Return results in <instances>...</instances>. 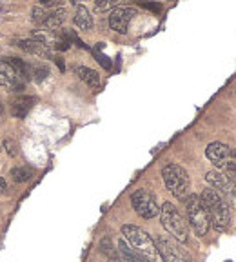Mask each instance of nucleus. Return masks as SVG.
<instances>
[{"mask_svg":"<svg viewBox=\"0 0 236 262\" xmlns=\"http://www.w3.org/2000/svg\"><path fill=\"white\" fill-rule=\"evenodd\" d=\"M122 235L124 240L133 248V251L137 253L138 257L144 262H164L158 253L155 240L146 229L138 228L135 224H124L122 226Z\"/></svg>","mask_w":236,"mask_h":262,"instance_id":"nucleus-1","label":"nucleus"},{"mask_svg":"<svg viewBox=\"0 0 236 262\" xmlns=\"http://www.w3.org/2000/svg\"><path fill=\"white\" fill-rule=\"evenodd\" d=\"M200 200H202L203 208L207 211L209 222L212 224V228L216 231H223L229 224V219H231V208L227 206L225 200L211 188H205L202 191Z\"/></svg>","mask_w":236,"mask_h":262,"instance_id":"nucleus-2","label":"nucleus"},{"mask_svg":"<svg viewBox=\"0 0 236 262\" xmlns=\"http://www.w3.org/2000/svg\"><path fill=\"white\" fill-rule=\"evenodd\" d=\"M160 222L164 226V229L169 233V237H173L175 240H178L180 244L185 242L189 237V228L185 219L182 217L178 210H176L175 204L171 202H164L160 206Z\"/></svg>","mask_w":236,"mask_h":262,"instance_id":"nucleus-3","label":"nucleus"},{"mask_svg":"<svg viewBox=\"0 0 236 262\" xmlns=\"http://www.w3.org/2000/svg\"><path fill=\"white\" fill-rule=\"evenodd\" d=\"M162 179H164L165 188L180 200H185L189 195V175L184 167L178 166V164H167V166L162 169Z\"/></svg>","mask_w":236,"mask_h":262,"instance_id":"nucleus-4","label":"nucleus"},{"mask_svg":"<svg viewBox=\"0 0 236 262\" xmlns=\"http://www.w3.org/2000/svg\"><path fill=\"white\" fill-rule=\"evenodd\" d=\"M185 213H187V222L189 226L193 228V231L198 237L207 235L209 228H211V222H209L207 211L203 208L200 195H194V193H189L187 199H185Z\"/></svg>","mask_w":236,"mask_h":262,"instance_id":"nucleus-5","label":"nucleus"},{"mask_svg":"<svg viewBox=\"0 0 236 262\" xmlns=\"http://www.w3.org/2000/svg\"><path fill=\"white\" fill-rule=\"evenodd\" d=\"M205 182L209 184L211 190H214L218 195L227 202L229 208H236V182L225 175L223 171L212 169L205 173Z\"/></svg>","mask_w":236,"mask_h":262,"instance_id":"nucleus-6","label":"nucleus"},{"mask_svg":"<svg viewBox=\"0 0 236 262\" xmlns=\"http://www.w3.org/2000/svg\"><path fill=\"white\" fill-rule=\"evenodd\" d=\"M155 244L164 262H191V257L182 248V244L173 237H169V235H160L155 240Z\"/></svg>","mask_w":236,"mask_h":262,"instance_id":"nucleus-7","label":"nucleus"},{"mask_svg":"<svg viewBox=\"0 0 236 262\" xmlns=\"http://www.w3.org/2000/svg\"><path fill=\"white\" fill-rule=\"evenodd\" d=\"M131 206L142 219H155L156 215L160 213L158 200H156V197L153 195L151 191H147V190L135 191L131 195Z\"/></svg>","mask_w":236,"mask_h":262,"instance_id":"nucleus-8","label":"nucleus"},{"mask_svg":"<svg viewBox=\"0 0 236 262\" xmlns=\"http://www.w3.org/2000/svg\"><path fill=\"white\" fill-rule=\"evenodd\" d=\"M135 15H137V10L128 8V6H118V8H114V10L109 13V26H111V29H114L116 33L126 35L128 33L129 22L133 20Z\"/></svg>","mask_w":236,"mask_h":262,"instance_id":"nucleus-9","label":"nucleus"},{"mask_svg":"<svg viewBox=\"0 0 236 262\" xmlns=\"http://www.w3.org/2000/svg\"><path fill=\"white\" fill-rule=\"evenodd\" d=\"M0 86L6 88L8 91H24V84L22 80L19 78L17 71L13 69L10 62H8V58H2L0 60Z\"/></svg>","mask_w":236,"mask_h":262,"instance_id":"nucleus-10","label":"nucleus"},{"mask_svg":"<svg viewBox=\"0 0 236 262\" xmlns=\"http://www.w3.org/2000/svg\"><path fill=\"white\" fill-rule=\"evenodd\" d=\"M13 44L17 46V48L22 49V51L29 53V55H37V57H51V53L47 51L46 46L37 42V40H33V38H17Z\"/></svg>","mask_w":236,"mask_h":262,"instance_id":"nucleus-11","label":"nucleus"},{"mask_svg":"<svg viewBox=\"0 0 236 262\" xmlns=\"http://www.w3.org/2000/svg\"><path fill=\"white\" fill-rule=\"evenodd\" d=\"M37 104V99L35 97H28V95H20L11 102V115L15 119H24L26 115L31 111V108Z\"/></svg>","mask_w":236,"mask_h":262,"instance_id":"nucleus-12","label":"nucleus"},{"mask_svg":"<svg viewBox=\"0 0 236 262\" xmlns=\"http://www.w3.org/2000/svg\"><path fill=\"white\" fill-rule=\"evenodd\" d=\"M229 146H225L223 142H211L207 146V149H205V155H207V158L211 160L214 166H216V169H220L223 164V160H225L227 153H229Z\"/></svg>","mask_w":236,"mask_h":262,"instance_id":"nucleus-13","label":"nucleus"},{"mask_svg":"<svg viewBox=\"0 0 236 262\" xmlns=\"http://www.w3.org/2000/svg\"><path fill=\"white\" fill-rule=\"evenodd\" d=\"M109 262H144V260H142V258L138 257L137 253L133 251L131 246H129V244L122 238V240L118 242L116 253L109 257Z\"/></svg>","mask_w":236,"mask_h":262,"instance_id":"nucleus-14","label":"nucleus"},{"mask_svg":"<svg viewBox=\"0 0 236 262\" xmlns=\"http://www.w3.org/2000/svg\"><path fill=\"white\" fill-rule=\"evenodd\" d=\"M66 15L67 13L64 8H55V10L47 11V17L42 22V26L47 31H57V29H60L62 24L66 22Z\"/></svg>","mask_w":236,"mask_h":262,"instance_id":"nucleus-15","label":"nucleus"},{"mask_svg":"<svg viewBox=\"0 0 236 262\" xmlns=\"http://www.w3.org/2000/svg\"><path fill=\"white\" fill-rule=\"evenodd\" d=\"M75 75L80 78L82 82H85L89 88H100V75L94 69L87 66H75Z\"/></svg>","mask_w":236,"mask_h":262,"instance_id":"nucleus-16","label":"nucleus"},{"mask_svg":"<svg viewBox=\"0 0 236 262\" xmlns=\"http://www.w3.org/2000/svg\"><path fill=\"white\" fill-rule=\"evenodd\" d=\"M73 20H75L76 28H80L82 31H89L93 28V17L85 6H76V13Z\"/></svg>","mask_w":236,"mask_h":262,"instance_id":"nucleus-17","label":"nucleus"},{"mask_svg":"<svg viewBox=\"0 0 236 262\" xmlns=\"http://www.w3.org/2000/svg\"><path fill=\"white\" fill-rule=\"evenodd\" d=\"M218 171H223L229 179H232V181L236 182V149H232V148L229 149L225 160H223L222 167H220Z\"/></svg>","mask_w":236,"mask_h":262,"instance_id":"nucleus-18","label":"nucleus"},{"mask_svg":"<svg viewBox=\"0 0 236 262\" xmlns=\"http://www.w3.org/2000/svg\"><path fill=\"white\" fill-rule=\"evenodd\" d=\"M29 71H31V80L42 82L49 76V67L42 62H33L29 64Z\"/></svg>","mask_w":236,"mask_h":262,"instance_id":"nucleus-19","label":"nucleus"},{"mask_svg":"<svg viewBox=\"0 0 236 262\" xmlns=\"http://www.w3.org/2000/svg\"><path fill=\"white\" fill-rule=\"evenodd\" d=\"M11 177H13L17 182H28L31 177H33V173H31V169H28V167H13L11 169Z\"/></svg>","mask_w":236,"mask_h":262,"instance_id":"nucleus-20","label":"nucleus"},{"mask_svg":"<svg viewBox=\"0 0 236 262\" xmlns=\"http://www.w3.org/2000/svg\"><path fill=\"white\" fill-rule=\"evenodd\" d=\"M46 17H47V10L42 8V6H35L33 10H31V19H33L35 22H40V24H42L44 20H46Z\"/></svg>","mask_w":236,"mask_h":262,"instance_id":"nucleus-21","label":"nucleus"},{"mask_svg":"<svg viewBox=\"0 0 236 262\" xmlns=\"http://www.w3.org/2000/svg\"><path fill=\"white\" fill-rule=\"evenodd\" d=\"M94 8L98 11H109L118 8V2L116 0H96V2H94Z\"/></svg>","mask_w":236,"mask_h":262,"instance_id":"nucleus-22","label":"nucleus"},{"mask_svg":"<svg viewBox=\"0 0 236 262\" xmlns=\"http://www.w3.org/2000/svg\"><path fill=\"white\" fill-rule=\"evenodd\" d=\"M2 146H4V149L8 151V155H10V157H17V155H19V149H17V142H15L13 138H4Z\"/></svg>","mask_w":236,"mask_h":262,"instance_id":"nucleus-23","label":"nucleus"},{"mask_svg":"<svg viewBox=\"0 0 236 262\" xmlns=\"http://www.w3.org/2000/svg\"><path fill=\"white\" fill-rule=\"evenodd\" d=\"M100 249H102V253H105L107 257H111V255H114V253H116V249L111 246V240H109V238H104V240L100 242Z\"/></svg>","mask_w":236,"mask_h":262,"instance_id":"nucleus-24","label":"nucleus"},{"mask_svg":"<svg viewBox=\"0 0 236 262\" xmlns=\"http://www.w3.org/2000/svg\"><path fill=\"white\" fill-rule=\"evenodd\" d=\"M93 55H94L96 58H98V62L102 64V66H104L105 69H111V60H109V58L105 57V55H100L98 51H93Z\"/></svg>","mask_w":236,"mask_h":262,"instance_id":"nucleus-25","label":"nucleus"},{"mask_svg":"<svg viewBox=\"0 0 236 262\" xmlns=\"http://www.w3.org/2000/svg\"><path fill=\"white\" fill-rule=\"evenodd\" d=\"M8 190V182H6L4 177H0V191H6Z\"/></svg>","mask_w":236,"mask_h":262,"instance_id":"nucleus-26","label":"nucleus"},{"mask_svg":"<svg viewBox=\"0 0 236 262\" xmlns=\"http://www.w3.org/2000/svg\"><path fill=\"white\" fill-rule=\"evenodd\" d=\"M142 6H146V8H149V10L160 11V6H158V4H147V2H146V4H142Z\"/></svg>","mask_w":236,"mask_h":262,"instance_id":"nucleus-27","label":"nucleus"},{"mask_svg":"<svg viewBox=\"0 0 236 262\" xmlns=\"http://www.w3.org/2000/svg\"><path fill=\"white\" fill-rule=\"evenodd\" d=\"M2 115H4V100L0 97V119H2Z\"/></svg>","mask_w":236,"mask_h":262,"instance_id":"nucleus-28","label":"nucleus"}]
</instances>
